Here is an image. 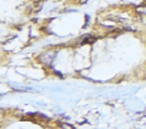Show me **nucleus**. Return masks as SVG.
I'll use <instances>...</instances> for the list:
<instances>
[{
	"label": "nucleus",
	"instance_id": "f257e3e1",
	"mask_svg": "<svg viewBox=\"0 0 146 129\" xmlns=\"http://www.w3.org/2000/svg\"><path fill=\"white\" fill-rule=\"evenodd\" d=\"M60 128H63V129H74L72 127V125H69V124H66V123H60Z\"/></svg>",
	"mask_w": 146,
	"mask_h": 129
}]
</instances>
